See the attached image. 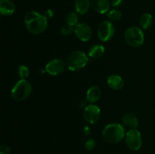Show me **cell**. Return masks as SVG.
Segmentation results:
<instances>
[{
  "label": "cell",
  "mask_w": 155,
  "mask_h": 154,
  "mask_svg": "<svg viewBox=\"0 0 155 154\" xmlns=\"http://www.w3.org/2000/svg\"><path fill=\"white\" fill-rule=\"evenodd\" d=\"M24 24L30 33L37 35L43 33L46 30L48 27V21L44 15L33 11L26 14Z\"/></svg>",
  "instance_id": "cell-1"
},
{
  "label": "cell",
  "mask_w": 155,
  "mask_h": 154,
  "mask_svg": "<svg viewBox=\"0 0 155 154\" xmlns=\"http://www.w3.org/2000/svg\"><path fill=\"white\" fill-rule=\"evenodd\" d=\"M125 130L123 125L119 123L107 125L102 131V136L104 140L110 143H117L125 137Z\"/></svg>",
  "instance_id": "cell-2"
},
{
  "label": "cell",
  "mask_w": 155,
  "mask_h": 154,
  "mask_svg": "<svg viewBox=\"0 0 155 154\" xmlns=\"http://www.w3.org/2000/svg\"><path fill=\"white\" fill-rule=\"evenodd\" d=\"M32 92V85L27 80L21 79L18 82L12 90V98L17 102L27 99Z\"/></svg>",
  "instance_id": "cell-3"
},
{
  "label": "cell",
  "mask_w": 155,
  "mask_h": 154,
  "mask_svg": "<svg viewBox=\"0 0 155 154\" xmlns=\"http://www.w3.org/2000/svg\"><path fill=\"white\" fill-rule=\"evenodd\" d=\"M89 59L87 55L82 51H74L67 59V66L71 71H77L86 66Z\"/></svg>",
  "instance_id": "cell-4"
},
{
  "label": "cell",
  "mask_w": 155,
  "mask_h": 154,
  "mask_svg": "<svg viewBox=\"0 0 155 154\" xmlns=\"http://www.w3.org/2000/svg\"><path fill=\"white\" fill-rule=\"evenodd\" d=\"M124 39L127 45L133 48L140 47L144 43V33L137 27H132L127 29L124 33Z\"/></svg>",
  "instance_id": "cell-5"
},
{
  "label": "cell",
  "mask_w": 155,
  "mask_h": 154,
  "mask_svg": "<svg viewBox=\"0 0 155 154\" xmlns=\"http://www.w3.org/2000/svg\"><path fill=\"white\" fill-rule=\"evenodd\" d=\"M126 144L131 150H139L142 144L141 133L136 128H131L125 135Z\"/></svg>",
  "instance_id": "cell-6"
},
{
  "label": "cell",
  "mask_w": 155,
  "mask_h": 154,
  "mask_svg": "<svg viewBox=\"0 0 155 154\" xmlns=\"http://www.w3.org/2000/svg\"><path fill=\"white\" fill-rule=\"evenodd\" d=\"M115 28L114 24L110 21H104L98 26V36L102 42L109 41L114 34Z\"/></svg>",
  "instance_id": "cell-7"
},
{
  "label": "cell",
  "mask_w": 155,
  "mask_h": 154,
  "mask_svg": "<svg viewBox=\"0 0 155 154\" xmlns=\"http://www.w3.org/2000/svg\"><path fill=\"white\" fill-rule=\"evenodd\" d=\"M74 33L82 42H88L92 38V30L89 24L80 23L74 27Z\"/></svg>",
  "instance_id": "cell-8"
},
{
  "label": "cell",
  "mask_w": 155,
  "mask_h": 154,
  "mask_svg": "<svg viewBox=\"0 0 155 154\" xmlns=\"http://www.w3.org/2000/svg\"><path fill=\"white\" fill-rule=\"evenodd\" d=\"M101 116V111L98 106L91 105L87 106L83 111V117L85 120L89 124H95L99 120Z\"/></svg>",
  "instance_id": "cell-9"
},
{
  "label": "cell",
  "mask_w": 155,
  "mask_h": 154,
  "mask_svg": "<svg viewBox=\"0 0 155 154\" xmlns=\"http://www.w3.org/2000/svg\"><path fill=\"white\" fill-rule=\"evenodd\" d=\"M66 63L61 59H53L45 65V71L51 75H57L64 72Z\"/></svg>",
  "instance_id": "cell-10"
},
{
  "label": "cell",
  "mask_w": 155,
  "mask_h": 154,
  "mask_svg": "<svg viewBox=\"0 0 155 154\" xmlns=\"http://www.w3.org/2000/svg\"><path fill=\"white\" fill-rule=\"evenodd\" d=\"M91 5L94 10L100 14H104L110 8L109 0H91Z\"/></svg>",
  "instance_id": "cell-11"
},
{
  "label": "cell",
  "mask_w": 155,
  "mask_h": 154,
  "mask_svg": "<svg viewBox=\"0 0 155 154\" xmlns=\"http://www.w3.org/2000/svg\"><path fill=\"white\" fill-rule=\"evenodd\" d=\"M107 85L113 90L118 91L123 88L124 85V81L120 75H110L107 78Z\"/></svg>",
  "instance_id": "cell-12"
},
{
  "label": "cell",
  "mask_w": 155,
  "mask_h": 154,
  "mask_svg": "<svg viewBox=\"0 0 155 154\" xmlns=\"http://www.w3.org/2000/svg\"><path fill=\"white\" fill-rule=\"evenodd\" d=\"M15 11V6L10 0L0 1V12L4 16H11Z\"/></svg>",
  "instance_id": "cell-13"
},
{
  "label": "cell",
  "mask_w": 155,
  "mask_h": 154,
  "mask_svg": "<svg viewBox=\"0 0 155 154\" xmlns=\"http://www.w3.org/2000/svg\"><path fill=\"white\" fill-rule=\"evenodd\" d=\"M101 90L97 86H92L89 88L86 93V99L89 103H95L101 98Z\"/></svg>",
  "instance_id": "cell-14"
},
{
  "label": "cell",
  "mask_w": 155,
  "mask_h": 154,
  "mask_svg": "<svg viewBox=\"0 0 155 154\" xmlns=\"http://www.w3.org/2000/svg\"><path fill=\"white\" fill-rule=\"evenodd\" d=\"M90 6L89 0H76L75 7L77 13L80 14H85L87 13Z\"/></svg>",
  "instance_id": "cell-15"
},
{
  "label": "cell",
  "mask_w": 155,
  "mask_h": 154,
  "mask_svg": "<svg viewBox=\"0 0 155 154\" xmlns=\"http://www.w3.org/2000/svg\"><path fill=\"white\" fill-rule=\"evenodd\" d=\"M123 122L127 126L131 128H136L138 126V119L133 113H127L123 117Z\"/></svg>",
  "instance_id": "cell-16"
},
{
  "label": "cell",
  "mask_w": 155,
  "mask_h": 154,
  "mask_svg": "<svg viewBox=\"0 0 155 154\" xmlns=\"http://www.w3.org/2000/svg\"><path fill=\"white\" fill-rule=\"evenodd\" d=\"M104 48L103 45H95L91 47L89 50V55L95 59L100 58L104 54Z\"/></svg>",
  "instance_id": "cell-17"
},
{
  "label": "cell",
  "mask_w": 155,
  "mask_h": 154,
  "mask_svg": "<svg viewBox=\"0 0 155 154\" xmlns=\"http://www.w3.org/2000/svg\"><path fill=\"white\" fill-rule=\"evenodd\" d=\"M139 23H140L141 27L145 30L149 28L153 23V18L152 15L148 13H145L141 16L139 19Z\"/></svg>",
  "instance_id": "cell-18"
},
{
  "label": "cell",
  "mask_w": 155,
  "mask_h": 154,
  "mask_svg": "<svg viewBox=\"0 0 155 154\" xmlns=\"http://www.w3.org/2000/svg\"><path fill=\"white\" fill-rule=\"evenodd\" d=\"M67 24L72 27H75L77 24H78L79 21V17L78 14L75 12H70L67 14L66 18H65Z\"/></svg>",
  "instance_id": "cell-19"
},
{
  "label": "cell",
  "mask_w": 155,
  "mask_h": 154,
  "mask_svg": "<svg viewBox=\"0 0 155 154\" xmlns=\"http://www.w3.org/2000/svg\"><path fill=\"white\" fill-rule=\"evenodd\" d=\"M107 17L109 18V19H110L111 21H119L121 18H122V13L121 11L118 10H112L107 14Z\"/></svg>",
  "instance_id": "cell-20"
},
{
  "label": "cell",
  "mask_w": 155,
  "mask_h": 154,
  "mask_svg": "<svg viewBox=\"0 0 155 154\" xmlns=\"http://www.w3.org/2000/svg\"><path fill=\"white\" fill-rule=\"evenodd\" d=\"M18 73H19V75L21 76V79H25L27 77H28L29 74H30V71H29V69L24 65H21L18 68Z\"/></svg>",
  "instance_id": "cell-21"
},
{
  "label": "cell",
  "mask_w": 155,
  "mask_h": 154,
  "mask_svg": "<svg viewBox=\"0 0 155 154\" xmlns=\"http://www.w3.org/2000/svg\"><path fill=\"white\" fill-rule=\"evenodd\" d=\"M61 32V33L64 36H70L73 32H74V29H73L72 26H70L68 24H67V25H64V27H62Z\"/></svg>",
  "instance_id": "cell-22"
},
{
  "label": "cell",
  "mask_w": 155,
  "mask_h": 154,
  "mask_svg": "<svg viewBox=\"0 0 155 154\" xmlns=\"http://www.w3.org/2000/svg\"><path fill=\"white\" fill-rule=\"evenodd\" d=\"M95 142L93 139H89V140L86 142V143H85V147H86V149L89 151L92 150V149L95 148Z\"/></svg>",
  "instance_id": "cell-23"
},
{
  "label": "cell",
  "mask_w": 155,
  "mask_h": 154,
  "mask_svg": "<svg viewBox=\"0 0 155 154\" xmlns=\"http://www.w3.org/2000/svg\"><path fill=\"white\" fill-rule=\"evenodd\" d=\"M0 154H11V149L7 145H2L0 147Z\"/></svg>",
  "instance_id": "cell-24"
},
{
  "label": "cell",
  "mask_w": 155,
  "mask_h": 154,
  "mask_svg": "<svg viewBox=\"0 0 155 154\" xmlns=\"http://www.w3.org/2000/svg\"><path fill=\"white\" fill-rule=\"evenodd\" d=\"M123 2V0H111V4L114 7L120 6Z\"/></svg>",
  "instance_id": "cell-25"
},
{
  "label": "cell",
  "mask_w": 155,
  "mask_h": 154,
  "mask_svg": "<svg viewBox=\"0 0 155 154\" xmlns=\"http://www.w3.org/2000/svg\"><path fill=\"white\" fill-rule=\"evenodd\" d=\"M52 15H53L52 11H51V10H48V11H45L44 16H45L46 18H51V17H52Z\"/></svg>",
  "instance_id": "cell-26"
},
{
  "label": "cell",
  "mask_w": 155,
  "mask_h": 154,
  "mask_svg": "<svg viewBox=\"0 0 155 154\" xmlns=\"http://www.w3.org/2000/svg\"><path fill=\"white\" fill-rule=\"evenodd\" d=\"M84 134H86V135H89V134H91V131H90V128H89V127H85L84 128Z\"/></svg>",
  "instance_id": "cell-27"
}]
</instances>
